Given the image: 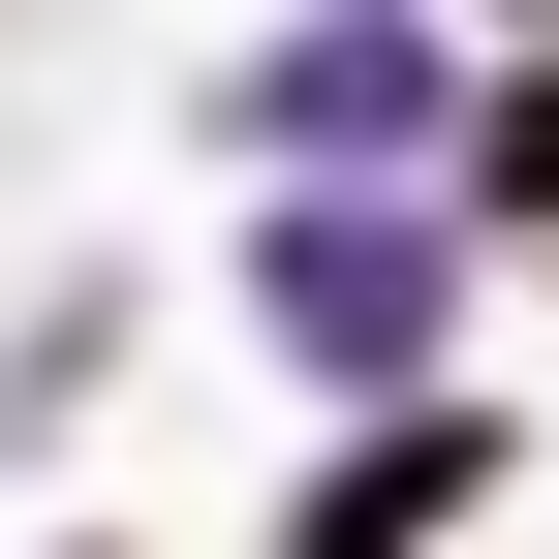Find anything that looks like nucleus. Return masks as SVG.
Here are the masks:
<instances>
[{"mask_svg":"<svg viewBox=\"0 0 559 559\" xmlns=\"http://www.w3.org/2000/svg\"><path fill=\"white\" fill-rule=\"evenodd\" d=\"M466 218L559 249V32H466Z\"/></svg>","mask_w":559,"mask_h":559,"instance_id":"obj_4","label":"nucleus"},{"mask_svg":"<svg viewBox=\"0 0 559 559\" xmlns=\"http://www.w3.org/2000/svg\"><path fill=\"white\" fill-rule=\"evenodd\" d=\"M342 156L466 187V32L436 0H280V32L218 62V187H342Z\"/></svg>","mask_w":559,"mask_h":559,"instance_id":"obj_2","label":"nucleus"},{"mask_svg":"<svg viewBox=\"0 0 559 559\" xmlns=\"http://www.w3.org/2000/svg\"><path fill=\"white\" fill-rule=\"evenodd\" d=\"M466 280H498V218H466V187L342 156V187H249V280H218V311H249L311 404H404V373H466Z\"/></svg>","mask_w":559,"mask_h":559,"instance_id":"obj_1","label":"nucleus"},{"mask_svg":"<svg viewBox=\"0 0 559 559\" xmlns=\"http://www.w3.org/2000/svg\"><path fill=\"white\" fill-rule=\"evenodd\" d=\"M498 498H528V404H498V373H404V404H342V436H311L280 559H466Z\"/></svg>","mask_w":559,"mask_h":559,"instance_id":"obj_3","label":"nucleus"},{"mask_svg":"<svg viewBox=\"0 0 559 559\" xmlns=\"http://www.w3.org/2000/svg\"><path fill=\"white\" fill-rule=\"evenodd\" d=\"M62 559H156V528H62Z\"/></svg>","mask_w":559,"mask_h":559,"instance_id":"obj_6","label":"nucleus"},{"mask_svg":"<svg viewBox=\"0 0 559 559\" xmlns=\"http://www.w3.org/2000/svg\"><path fill=\"white\" fill-rule=\"evenodd\" d=\"M94 373H124V280H62V311L0 342V466H32V436H94Z\"/></svg>","mask_w":559,"mask_h":559,"instance_id":"obj_5","label":"nucleus"}]
</instances>
